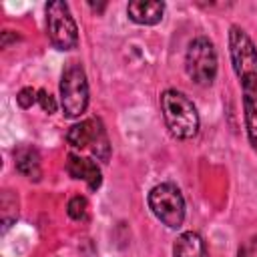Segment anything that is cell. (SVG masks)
<instances>
[{"label": "cell", "mask_w": 257, "mask_h": 257, "mask_svg": "<svg viewBox=\"0 0 257 257\" xmlns=\"http://www.w3.org/2000/svg\"><path fill=\"white\" fill-rule=\"evenodd\" d=\"M38 104H40V108L44 110V112H48V114H52L54 110H56V100H54V96L52 94H48L46 90H38Z\"/></svg>", "instance_id": "cell-15"}, {"label": "cell", "mask_w": 257, "mask_h": 257, "mask_svg": "<svg viewBox=\"0 0 257 257\" xmlns=\"http://www.w3.org/2000/svg\"><path fill=\"white\" fill-rule=\"evenodd\" d=\"M237 257H257V235L249 237L237 251Z\"/></svg>", "instance_id": "cell-16"}, {"label": "cell", "mask_w": 257, "mask_h": 257, "mask_svg": "<svg viewBox=\"0 0 257 257\" xmlns=\"http://www.w3.org/2000/svg\"><path fill=\"white\" fill-rule=\"evenodd\" d=\"M173 257H209V251L199 233L185 231L173 245Z\"/></svg>", "instance_id": "cell-11"}, {"label": "cell", "mask_w": 257, "mask_h": 257, "mask_svg": "<svg viewBox=\"0 0 257 257\" xmlns=\"http://www.w3.org/2000/svg\"><path fill=\"white\" fill-rule=\"evenodd\" d=\"M66 143L72 149H88L102 163L110 159V141L100 118H84L72 124L66 133Z\"/></svg>", "instance_id": "cell-6"}, {"label": "cell", "mask_w": 257, "mask_h": 257, "mask_svg": "<svg viewBox=\"0 0 257 257\" xmlns=\"http://www.w3.org/2000/svg\"><path fill=\"white\" fill-rule=\"evenodd\" d=\"M126 14L135 24L153 26V24H159L163 20L165 2H159V0H135V2H128Z\"/></svg>", "instance_id": "cell-9"}, {"label": "cell", "mask_w": 257, "mask_h": 257, "mask_svg": "<svg viewBox=\"0 0 257 257\" xmlns=\"http://www.w3.org/2000/svg\"><path fill=\"white\" fill-rule=\"evenodd\" d=\"M66 173L72 177V179H82L90 191H96L100 185H102V173H100V167L92 161V159H86V157H80V155H74L70 153L66 157Z\"/></svg>", "instance_id": "cell-8"}, {"label": "cell", "mask_w": 257, "mask_h": 257, "mask_svg": "<svg viewBox=\"0 0 257 257\" xmlns=\"http://www.w3.org/2000/svg\"><path fill=\"white\" fill-rule=\"evenodd\" d=\"M60 106L68 118L80 116L88 106V80L78 62H70L60 76Z\"/></svg>", "instance_id": "cell-4"}, {"label": "cell", "mask_w": 257, "mask_h": 257, "mask_svg": "<svg viewBox=\"0 0 257 257\" xmlns=\"http://www.w3.org/2000/svg\"><path fill=\"white\" fill-rule=\"evenodd\" d=\"M14 165H16V171L22 177H26L30 181H40V177H42L40 155L34 147L20 145L18 149H14Z\"/></svg>", "instance_id": "cell-10"}, {"label": "cell", "mask_w": 257, "mask_h": 257, "mask_svg": "<svg viewBox=\"0 0 257 257\" xmlns=\"http://www.w3.org/2000/svg\"><path fill=\"white\" fill-rule=\"evenodd\" d=\"M10 40H16V36H12V34H10V30H6V32H2V42H0V44H2V48H6Z\"/></svg>", "instance_id": "cell-17"}, {"label": "cell", "mask_w": 257, "mask_h": 257, "mask_svg": "<svg viewBox=\"0 0 257 257\" xmlns=\"http://www.w3.org/2000/svg\"><path fill=\"white\" fill-rule=\"evenodd\" d=\"M18 217V199L10 195V191H4L2 195V225L4 229L10 227L12 221H16Z\"/></svg>", "instance_id": "cell-12"}, {"label": "cell", "mask_w": 257, "mask_h": 257, "mask_svg": "<svg viewBox=\"0 0 257 257\" xmlns=\"http://www.w3.org/2000/svg\"><path fill=\"white\" fill-rule=\"evenodd\" d=\"M66 213H68V217L74 219V221L86 219V213H88V203H86V199L80 197V195L72 197V199L68 201V205H66Z\"/></svg>", "instance_id": "cell-13"}, {"label": "cell", "mask_w": 257, "mask_h": 257, "mask_svg": "<svg viewBox=\"0 0 257 257\" xmlns=\"http://www.w3.org/2000/svg\"><path fill=\"white\" fill-rule=\"evenodd\" d=\"M185 70H187V76L199 86H209L215 80L217 52L213 42L207 36H197L189 42L185 52Z\"/></svg>", "instance_id": "cell-3"}, {"label": "cell", "mask_w": 257, "mask_h": 257, "mask_svg": "<svg viewBox=\"0 0 257 257\" xmlns=\"http://www.w3.org/2000/svg\"><path fill=\"white\" fill-rule=\"evenodd\" d=\"M16 102H18L22 108H30L34 102H38V90H34L32 86H24V88L18 92Z\"/></svg>", "instance_id": "cell-14"}, {"label": "cell", "mask_w": 257, "mask_h": 257, "mask_svg": "<svg viewBox=\"0 0 257 257\" xmlns=\"http://www.w3.org/2000/svg\"><path fill=\"white\" fill-rule=\"evenodd\" d=\"M229 56L243 92L247 139L253 151H257V48L249 34L237 24L229 28Z\"/></svg>", "instance_id": "cell-1"}, {"label": "cell", "mask_w": 257, "mask_h": 257, "mask_svg": "<svg viewBox=\"0 0 257 257\" xmlns=\"http://www.w3.org/2000/svg\"><path fill=\"white\" fill-rule=\"evenodd\" d=\"M46 34L54 48L72 50L78 44V28L66 2L56 0L46 4Z\"/></svg>", "instance_id": "cell-7"}, {"label": "cell", "mask_w": 257, "mask_h": 257, "mask_svg": "<svg viewBox=\"0 0 257 257\" xmlns=\"http://www.w3.org/2000/svg\"><path fill=\"white\" fill-rule=\"evenodd\" d=\"M159 102H161L163 120L175 139L189 141L199 133L201 118H199L197 106L185 92L177 88H167L163 90Z\"/></svg>", "instance_id": "cell-2"}, {"label": "cell", "mask_w": 257, "mask_h": 257, "mask_svg": "<svg viewBox=\"0 0 257 257\" xmlns=\"http://www.w3.org/2000/svg\"><path fill=\"white\" fill-rule=\"evenodd\" d=\"M149 207L153 215L169 229H179L185 221V199L177 185L161 183L149 193Z\"/></svg>", "instance_id": "cell-5"}]
</instances>
